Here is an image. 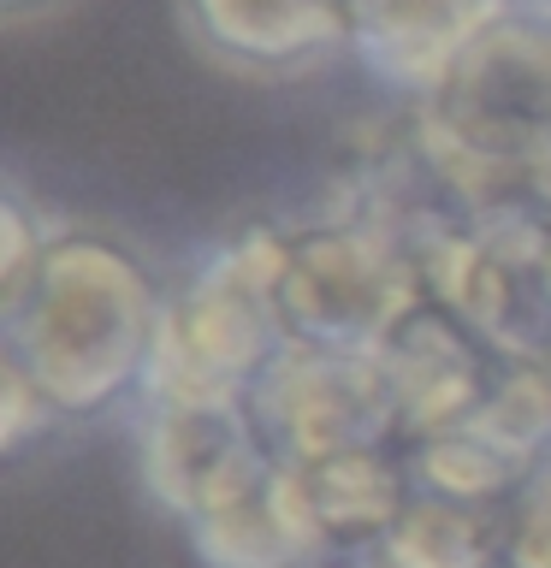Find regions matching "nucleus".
<instances>
[{
  "mask_svg": "<svg viewBox=\"0 0 551 568\" xmlns=\"http://www.w3.org/2000/svg\"><path fill=\"white\" fill-rule=\"evenodd\" d=\"M184 539H190L202 568H320L332 557V550L320 545L309 509H302L291 468H279L261 491H249L243 504L184 527Z\"/></svg>",
  "mask_w": 551,
  "mask_h": 568,
  "instance_id": "9b49d317",
  "label": "nucleus"
},
{
  "mask_svg": "<svg viewBox=\"0 0 551 568\" xmlns=\"http://www.w3.org/2000/svg\"><path fill=\"white\" fill-rule=\"evenodd\" d=\"M71 7H78V0H0V24L30 30V24H48V18H60Z\"/></svg>",
  "mask_w": 551,
  "mask_h": 568,
  "instance_id": "f3484780",
  "label": "nucleus"
},
{
  "mask_svg": "<svg viewBox=\"0 0 551 568\" xmlns=\"http://www.w3.org/2000/svg\"><path fill=\"white\" fill-rule=\"evenodd\" d=\"M504 568H551V456L533 468L510 509V557Z\"/></svg>",
  "mask_w": 551,
  "mask_h": 568,
  "instance_id": "dca6fc26",
  "label": "nucleus"
},
{
  "mask_svg": "<svg viewBox=\"0 0 551 568\" xmlns=\"http://www.w3.org/2000/svg\"><path fill=\"white\" fill-rule=\"evenodd\" d=\"M403 462H409L415 491L451 497V504H480V509H515V497L533 479V462L487 438L474 420L451 426V433H433V438H409Z\"/></svg>",
  "mask_w": 551,
  "mask_h": 568,
  "instance_id": "ddd939ff",
  "label": "nucleus"
},
{
  "mask_svg": "<svg viewBox=\"0 0 551 568\" xmlns=\"http://www.w3.org/2000/svg\"><path fill=\"white\" fill-rule=\"evenodd\" d=\"M53 225L60 220H53L18 178H7V190H0V278L24 273V266L42 255V243L53 237Z\"/></svg>",
  "mask_w": 551,
  "mask_h": 568,
  "instance_id": "4468645a",
  "label": "nucleus"
},
{
  "mask_svg": "<svg viewBox=\"0 0 551 568\" xmlns=\"http://www.w3.org/2000/svg\"><path fill=\"white\" fill-rule=\"evenodd\" d=\"M291 479H297V497H302V509H309L320 545H327L338 562L355 557V550L373 545V539H385L391 521H398L409 509V497H415L403 444L338 450L327 462L291 468Z\"/></svg>",
  "mask_w": 551,
  "mask_h": 568,
  "instance_id": "9d476101",
  "label": "nucleus"
},
{
  "mask_svg": "<svg viewBox=\"0 0 551 568\" xmlns=\"http://www.w3.org/2000/svg\"><path fill=\"white\" fill-rule=\"evenodd\" d=\"M409 142L457 207H551V24L498 12L415 101Z\"/></svg>",
  "mask_w": 551,
  "mask_h": 568,
  "instance_id": "f03ea898",
  "label": "nucleus"
},
{
  "mask_svg": "<svg viewBox=\"0 0 551 568\" xmlns=\"http://www.w3.org/2000/svg\"><path fill=\"white\" fill-rule=\"evenodd\" d=\"M421 296L427 284L403 231L391 166L362 172L327 213L284 225L279 308L291 344L380 349Z\"/></svg>",
  "mask_w": 551,
  "mask_h": 568,
  "instance_id": "7ed1b4c3",
  "label": "nucleus"
},
{
  "mask_svg": "<svg viewBox=\"0 0 551 568\" xmlns=\"http://www.w3.org/2000/svg\"><path fill=\"white\" fill-rule=\"evenodd\" d=\"M137 474L178 527L243 504L279 474L243 403H137Z\"/></svg>",
  "mask_w": 551,
  "mask_h": 568,
  "instance_id": "423d86ee",
  "label": "nucleus"
},
{
  "mask_svg": "<svg viewBox=\"0 0 551 568\" xmlns=\"http://www.w3.org/2000/svg\"><path fill=\"white\" fill-rule=\"evenodd\" d=\"M284 225L249 220L208 243L178 284L154 332L149 385L137 403H243L256 373L291 344L279 308Z\"/></svg>",
  "mask_w": 551,
  "mask_h": 568,
  "instance_id": "20e7f679",
  "label": "nucleus"
},
{
  "mask_svg": "<svg viewBox=\"0 0 551 568\" xmlns=\"http://www.w3.org/2000/svg\"><path fill=\"white\" fill-rule=\"evenodd\" d=\"M167 284L137 243L101 225H53L24 273L0 278V367L24 373L60 415L96 420L142 397Z\"/></svg>",
  "mask_w": 551,
  "mask_h": 568,
  "instance_id": "f257e3e1",
  "label": "nucleus"
},
{
  "mask_svg": "<svg viewBox=\"0 0 551 568\" xmlns=\"http://www.w3.org/2000/svg\"><path fill=\"white\" fill-rule=\"evenodd\" d=\"M504 557H510V509H480L415 491L385 539L344 557V568H504Z\"/></svg>",
  "mask_w": 551,
  "mask_h": 568,
  "instance_id": "f8f14e48",
  "label": "nucleus"
},
{
  "mask_svg": "<svg viewBox=\"0 0 551 568\" xmlns=\"http://www.w3.org/2000/svg\"><path fill=\"white\" fill-rule=\"evenodd\" d=\"M373 355H380V367H385L403 444L474 420L480 403L492 397L498 373H504V355H498L474 326H462V320L433 296H421L415 308L385 332V344Z\"/></svg>",
  "mask_w": 551,
  "mask_h": 568,
  "instance_id": "0eeeda50",
  "label": "nucleus"
},
{
  "mask_svg": "<svg viewBox=\"0 0 551 568\" xmlns=\"http://www.w3.org/2000/svg\"><path fill=\"white\" fill-rule=\"evenodd\" d=\"M498 12L504 0H344L350 53L409 101H421Z\"/></svg>",
  "mask_w": 551,
  "mask_h": 568,
  "instance_id": "1a4fd4ad",
  "label": "nucleus"
},
{
  "mask_svg": "<svg viewBox=\"0 0 551 568\" xmlns=\"http://www.w3.org/2000/svg\"><path fill=\"white\" fill-rule=\"evenodd\" d=\"M178 30L231 78L284 83L350 53L344 0H178Z\"/></svg>",
  "mask_w": 551,
  "mask_h": 568,
  "instance_id": "6e6552de",
  "label": "nucleus"
},
{
  "mask_svg": "<svg viewBox=\"0 0 551 568\" xmlns=\"http://www.w3.org/2000/svg\"><path fill=\"white\" fill-rule=\"evenodd\" d=\"M243 408L279 468H309L362 444H403L385 367L373 349L284 344L243 390Z\"/></svg>",
  "mask_w": 551,
  "mask_h": 568,
  "instance_id": "39448f33",
  "label": "nucleus"
},
{
  "mask_svg": "<svg viewBox=\"0 0 551 568\" xmlns=\"http://www.w3.org/2000/svg\"><path fill=\"white\" fill-rule=\"evenodd\" d=\"M60 426H71V420L24 379V373L0 367V444H7V456H24L36 438H53Z\"/></svg>",
  "mask_w": 551,
  "mask_h": 568,
  "instance_id": "2eb2a0df",
  "label": "nucleus"
}]
</instances>
